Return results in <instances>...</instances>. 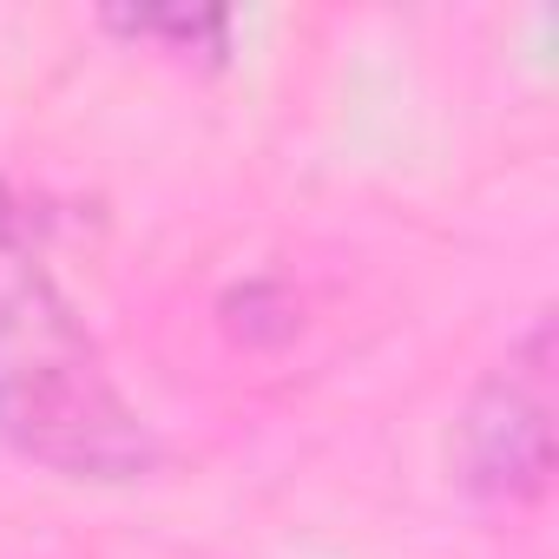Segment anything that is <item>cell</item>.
<instances>
[{
    "label": "cell",
    "mask_w": 559,
    "mask_h": 559,
    "mask_svg": "<svg viewBox=\"0 0 559 559\" xmlns=\"http://www.w3.org/2000/svg\"><path fill=\"white\" fill-rule=\"evenodd\" d=\"M106 27L132 34V40H171L178 53L204 47L211 60L224 53V14H106Z\"/></svg>",
    "instance_id": "3957f363"
},
{
    "label": "cell",
    "mask_w": 559,
    "mask_h": 559,
    "mask_svg": "<svg viewBox=\"0 0 559 559\" xmlns=\"http://www.w3.org/2000/svg\"><path fill=\"white\" fill-rule=\"evenodd\" d=\"M454 480L487 507H520L552 480V317H539L467 395L454 421Z\"/></svg>",
    "instance_id": "7a4b0ae2"
},
{
    "label": "cell",
    "mask_w": 559,
    "mask_h": 559,
    "mask_svg": "<svg viewBox=\"0 0 559 559\" xmlns=\"http://www.w3.org/2000/svg\"><path fill=\"white\" fill-rule=\"evenodd\" d=\"M0 441L73 480H139L158 435L119 395L60 284L0 237Z\"/></svg>",
    "instance_id": "6da1fadb"
}]
</instances>
